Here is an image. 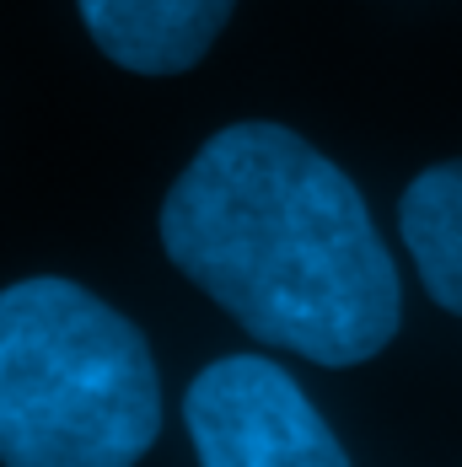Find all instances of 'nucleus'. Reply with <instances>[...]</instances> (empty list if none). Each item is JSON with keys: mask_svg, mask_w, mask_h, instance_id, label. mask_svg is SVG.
Wrapping results in <instances>:
<instances>
[{"mask_svg": "<svg viewBox=\"0 0 462 467\" xmlns=\"http://www.w3.org/2000/svg\"><path fill=\"white\" fill-rule=\"evenodd\" d=\"M398 232L441 312L462 317V161L425 167L398 199Z\"/></svg>", "mask_w": 462, "mask_h": 467, "instance_id": "nucleus-5", "label": "nucleus"}, {"mask_svg": "<svg viewBox=\"0 0 462 467\" xmlns=\"http://www.w3.org/2000/svg\"><path fill=\"white\" fill-rule=\"evenodd\" d=\"M162 430V376L124 312L59 275L0 290V462L124 467Z\"/></svg>", "mask_w": 462, "mask_h": 467, "instance_id": "nucleus-2", "label": "nucleus"}, {"mask_svg": "<svg viewBox=\"0 0 462 467\" xmlns=\"http://www.w3.org/2000/svg\"><path fill=\"white\" fill-rule=\"evenodd\" d=\"M92 44L135 76H178L221 38L236 0H76Z\"/></svg>", "mask_w": 462, "mask_h": 467, "instance_id": "nucleus-4", "label": "nucleus"}, {"mask_svg": "<svg viewBox=\"0 0 462 467\" xmlns=\"http://www.w3.org/2000/svg\"><path fill=\"white\" fill-rule=\"evenodd\" d=\"M184 424L205 467H344L350 451L269 355H226L194 376Z\"/></svg>", "mask_w": 462, "mask_h": 467, "instance_id": "nucleus-3", "label": "nucleus"}, {"mask_svg": "<svg viewBox=\"0 0 462 467\" xmlns=\"http://www.w3.org/2000/svg\"><path fill=\"white\" fill-rule=\"evenodd\" d=\"M162 247L236 327L312 366L382 355L404 317L398 269L361 188L285 124H231L162 204Z\"/></svg>", "mask_w": 462, "mask_h": 467, "instance_id": "nucleus-1", "label": "nucleus"}]
</instances>
